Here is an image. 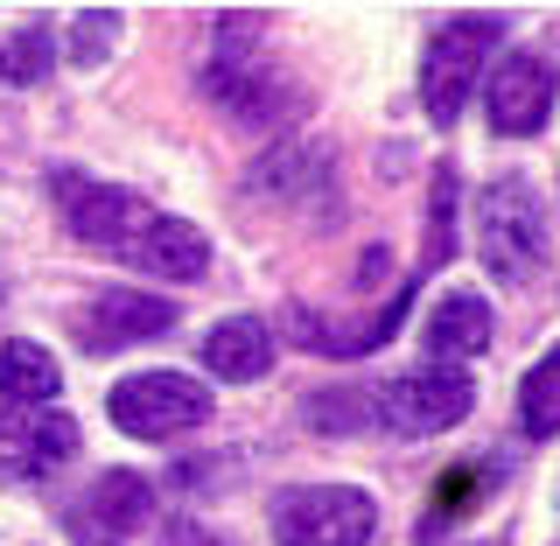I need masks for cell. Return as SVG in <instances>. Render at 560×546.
Here are the masks:
<instances>
[{
	"label": "cell",
	"instance_id": "cell-8",
	"mask_svg": "<svg viewBox=\"0 0 560 546\" xmlns=\"http://www.w3.org/2000/svg\"><path fill=\"white\" fill-rule=\"evenodd\" d=\"M154 512V490L140 469H105L84 484V498L70 504V539L78 546H127Z\"/></svg>",
	"mask_w": 560,
	"mask_h": 546
},
{
	"label": "cell",
	"instance_id": "cell-13",
	"mask_svg": "<svg viewBox=\"0 0 560 546\" xmlns=\"http://www.w3.org/2000/svg\"><path fill=\"white\" fill-rule=\"evenodd\" d=\"M420 344H428V358H483V350H490V302L469 294V288L442 294V302L428 309Z\"/></svg>",
	"mask_w": 560,
	"mask_h": 546
},
{
	"label": "cell",
	"instance_id": "cell-1",
	"mask_svg": "<svg viewBox=\"0 0 560 546\" xmlns=\"http://www.w3.org/2000/svg\"><path fill=\"white\" fill-rule=\"evenodd\" d=\"M203 92L218 98L238 127H253V133L288 127L294 105H302L294 84H288V70L259 49V22H253V14H224V22H218V49H210V63H203Z\"/></svg>",
	"mask_w": 560,
	"mask_h": 546
},
{
	"label": "cell",
	"instance_id": "cell-12",
	"mask_svg": "<svg viewBox=\"0 0 560 546\" xmlns=\"http://www.w3.org/2000/svg\"><path fill=\"white\" fill-rule=\"evenodd\" d=\"M413 288L420 280L407 274V288L385 302L372 323H350V329H337V323H323V309H288V337L302 344V350H323V358H372L378 344H393V329L407 323V309H413Z\"/></svg>",
	"mask_w": 560,
	"mask_h": 546
},
{
	"label": "cell",
	"instance_id": "cell-19",
	"mask_svg": "<svg viewBox=\"0 0 560 546\" xmlns=\"http://www.w3.org/2000/svg\"><path fill=\"white\" fill-rule=\"evenodd\" d=\"M455 253V169H434V197H428V253H420V274L448 267ZM413 274V280H420Z\"/></svg>",
	"mask_w": 560,
	"mask_h": 546
},
{
	"label": "cell",
	"instance_id": "cell-9",
	"mask_svg": "<svg viewBox=\"0 0 560 546\" xmlns=\"http://www.w3.org/2000/svg\"><path fill=\"white\" fill-rule=\"evenodd\" d=\"M483 113H490V133H504V140H525V133L547 127L553 119V70H547V57L512 49V57L490 70V84H483Z\"/></svg>",
	"mask_w": 560,
	"mask_h": 546
},
{
	"label": "cell",
	"instance_id": "cell-16",
	"mask_svg": "<svg viewBox=\"0 0 560 546\" xmlns=\"http://www.w3.org/2000/svg\"><path fill=\"white\" fill-rule=\"evenodd\" d=\"M518 428L533 434V442L560 434V344H553L547 358L525 372V385H518Z\"/></svg>",
	"mask_w": 560,
	"mask_h": 546
},
{
	"label": "cell",
	"instance_id": "cell-6",
	"mask_svg": "<svg viewBox=\"0 0 560 546\" xmlns=\"http://www.w3.org/2000/svg\"><path fill=\"white\" fill-rule=\"evenodd\" d=\"M469 407H477V385L463 372H448V364H428V372L372 385V420H385V428L407 434V442L448 434L455 420H469Z\"/></svg>",
	"mask_w": 560,
	"mask_h": 546
},
{
	"label": "cell",
	"instance_id": "cell-4",
	"mask_svg": "<svg viewBox=\"0 0 560 546\" xmlns=\"http://www.w3.org/2000/svg\"><path fill=\"white\" fill-rule=\"evenodd\" d=\"M504 35L498 14H455L428 35V57H420V105H428L434 127L463 119V98L477 92V70L490 57V43Z\"/></svg>",
	"mask_w": 560,
	"mask_h": 546
},
{
	"label": "cell",
	"instance_id": "cell-14",
	"mask_svg": "<svg viewBox=\"0 0 560 546\" xmlns=\"http://www.w3.org/2000/svg\"><path fill=\"white\" fill-rule=\"evenodd\" d=\"M203 364H210L218 379H232V385L267 379V364H273L267 323H259V315H232V323H218V329L203 337Z\"/></svg>",
	"mask_w": 560,
	"mask_h": 546
},
{
	"label": "cell",
	"instance_id": "cell-10",
	"mask_svg": "<svg viewBox=\"0 0 560 546\" xmlns=\"http://www.w3.org/2000/svg\"><path fill=\"white\" fill-rule=\"evenodd\" d=\"M78 455L70 414H0V484H43Z\"/></svg>",
	"mask_w": 560,
	"mask_h": 546
},
{
	"label": "cell",
	"instance_id": "cell-2",
	"mask_svg": "<svg viewBox=\"0 0 560 546\" xmlns=\"http://www.w3.org/2000/svg\"><path fill=\"white\" fill-rule=\"evenodd\" d=\"M477 253H483L490 280H504V288L539 280V259H547V210H539L525 175L483 183V197H477Z\"/></svg>",
	"mask_w": 560,
	"mask_h": 546
},
{
	"label": "cell",
	"instance_id": "cell-20",
	"mask_svg": "<svg viewBox=\"0 0 560 546\" xmlns=\"http://www.w3.org/2000/svg\"><path fill=\"white\" fill-rule=\"evenodd\" d=\"M113 28H119V14H78V43H70V49H78V63H98L105 57V43H113Z\"/></svg>",
	"mask_w": 560,
	"mask_h": 546
},
{
	"label": "cell",
	"instance_id": "cell-3",
	"mask_svg": "<svg viewBox=\"0 0 560 546\" xmlns=\"http://www.w3.org/2000/svg\"><path fill=\"white\" fill-rule=\"evenodd\" d=\"M273 539L280 546H372L378 504L350 484H294L273 490Z\"/></svg>",
	"mask_w": 560,
	"mask_h": 546
},
{
	"label": "cell",
	"instance_id": "cell-7",
	"mask_svg": "<svg viewBox=\"0 0 560 546\" xmlns=\"http://www.w3.org/2000/svg\"><path fill=\"white\" fill-rule=\"evenodd\" d=\"M113 428L133 434V442H168V434H189L210 420V393L183 372H140L113 385Z\"/></svg>",
	"mask_w": 560,
	"mask_h": 546
},
{
	"label": "cell",
	"instance_id": "cell-5",
	"mask_svg": "<svg viewBox=\"0 0 560 546\" xmlns=\"http://www.w3.org/2000/svg\"><path fill=\"white\" fill-rule=\"evenodd\" d=\"M57 204H63L70 232H78L84 245H98V253H113V259H133L140 239L154 232V218H162V210L140 204L133 189L92 183V175H70V169H57Z\"/></svg>",
	"mask_w": 560,
	"mask_h": 546
},
{
	"label": "cell",
	"instance_id": "cell-11",
	"mask_svg": "<svg viewBox=\"0 0 560 546\" xmlns=\"http://www.w3.org/2000/svg\"><path fill=\"white\" fill-rule=\"evenodd\" d=\"M162 329H175V302H162V294L105 288L78 309V344L98 350V358L105 350H127V344H148V337H162Z\"/></svg>",
	"mask_w": 560,
	"mask_h": 546
},
{
	"label": "cell",
	"instance_id": "cell-22",
	"mask_svg": "<svg viewBox=\"0 0 560 546\" xmlns=\"http://www.w3.org/2000/svg\"><path fill=\"white\" fill-rule=\"evenodd\" d=\"M162 546H224V539H218V533H203V525H175Z\"/></svg>",
	"mask_w": 560,
	"mask_h": 546
},
{
	"label": "cell",
	"instance_id": "cell-15",
	"mask_svg": "<svg viewBox=\"0 0 560 546\" xmlns=\"http://www.w3.org/2000/svg\"><path fill=\"white\" fill-rule=\"evenodd\" d=\"M57 385H63V372H57V358H49L43 344H28V337L0 344V399H8L14 414H22V407H49Z\"/></svg>",
	"mask_w": 560,
	"mask_h": 546
},
{
	"label": "cell",
	"instance_id": "cell-17",
	"mask_svg": "<svg viewBox=\"0 0 560 546\" xmlns=\"http://www.w3.org/2000/svg\"><path fill=\"white\" fill-rule=\"evenodd\" d=\"M49 63H57V43H49V28H43V22L0 35V84H43V78H49Z\"/></svg>",
	"mask_w": 560,
	"mask_h": 546
},
{
	"label": "cell",
	"instance_id": "cell-18",
	"mask_svg": "<svg viewBox=\"0 0 560 546\" xmlns=\"http://www.w3.org/2000/svg\"><path fill=\"white\" fill-rule=\"evenodd\" d=\"M308 420L323 434H358L372 428V385H329V393H308Z\"/></svg>",
	"mask_w": 560,
	"mask_h": 546
},
{
	"label": "cell",
	"instance_id": "cell-21",
	"mask_svg": "<svg viewBox=\"0 0 560 546\" xmlns=\"http://www.w3.org/2000/svg\"><path fill=\"white\" fill-rule=\"evenodd\" d=\"M477 490H483V477H477V469H442V504H434V519H448V512H469V504H477Z\"/></svg>",
	"mask_w": 560,
	"mask_h": 546
}]
</instances>
